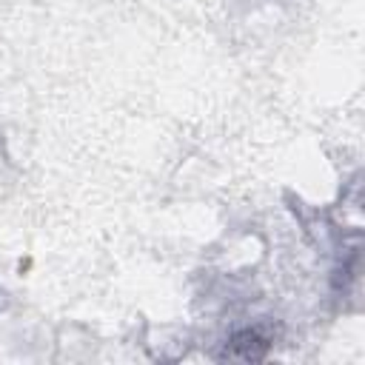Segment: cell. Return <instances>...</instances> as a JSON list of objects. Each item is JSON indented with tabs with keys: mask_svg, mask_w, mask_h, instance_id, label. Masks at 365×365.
Returning <instances> with one entry per match:
<instances>
[{
	"mask_svg": "<svg viewBox=\"0 0 365 365\" xmlns=\"http://www.w3.org/2000/svg\"><path fill=\"white\" fill-rule=\"evenodd\" d=\"M6 305H9V294H6L3 288H0V314L6 311Z\"/></svg>",
	"mask_w": 365,
	"mask_h": 365,
	"instance_id": "obj_1",
	"label": "cell"
}]
</instances>
